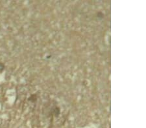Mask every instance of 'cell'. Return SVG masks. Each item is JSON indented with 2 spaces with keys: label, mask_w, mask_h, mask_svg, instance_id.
Listing matches in <instances>:
<instances>
[{
  "label": "cell",
  "mask_w": 146,
  "mask_h": 128,
  "mask_svg": "<svg viewBox=\"0 0 146 128\" xmlns=\"http://www.w3.org/2000/svg\"><path fill=\"white\" fill-rule=\"evenodd\" d=\"M28 100L31 101V102H34L36 100V97L35 95H32V96H31L29 99H28Z\"/></svg>",
  "instance_id": "1"
},
{
  "label": "cell",
  "mask_w": 146,
  "mask_h": 128,
  "mask_svg": "<svg viewBox=\"0 0 146 128\" xmlns=\"http://www.w3.org/2000/svg\"><path fill=\"white\" fill-rule=\"evenodd\" d=\"M5 69V65L3 63L0 62V72H2Z\"/></svg>",
  "instance_id": "2"
}]
</instances>
